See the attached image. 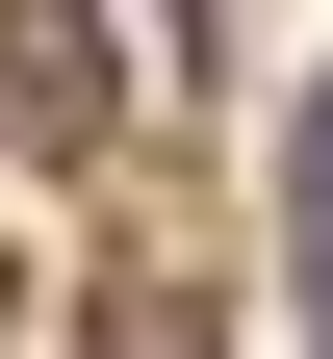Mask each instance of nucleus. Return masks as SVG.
<instances>
[{
    "label": "nucleus",
    "instance_id": "obj_1",
    "mask_svg": "<svg viewBox=\"0 0 333 359\" xmlns=\"http://www.w3.org/2000/svg\"><path fill=\"white\" fill-rule=\"evenodd\" d=\"M103 103H128L103 0H0V128H26V154H103Z\"/></svg>",
    "mask_w": 333,
    "mask_h": 359
},
{
    "label": "nucleus",
    "instance_id": "obj_2",
    "mask_svg": "<svg viewBox=\"0 0 333 359\" xmlns=\"http://www.w3.org/2000/svg\"><path fill=\"white\" fill-rule=\"evenodd\" d=\"M308 334H333V103H308Z\"/></svg>",
    "mask_w": 333,
    "mask_h": 359
}]
</instances>
